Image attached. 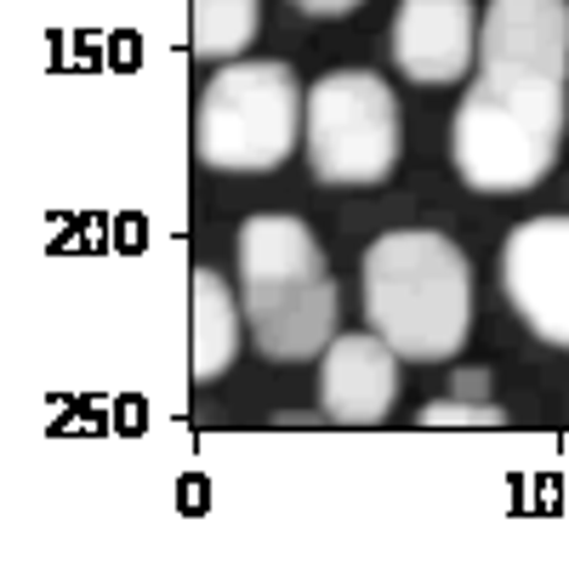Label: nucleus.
<instances>
[{
	"label": "nucleus",
	"instance_id": "obj_1",
	"mask_svg": "<svg viewBox=\"0 0 569 563\" xmlns=\"http://www.w3.org/2000/svg\"><path fill=\"white\" fill-rule=\"evenodd\" d=\"M365 324L410 364H445L472 331V262L433 228L382 233L365 262Z\"/></svg>",
	"mask_w": 569,
	"mask_h": 563
},
{
	"label": "nucleus",
	"instance_id": "obj_2",
	"mask_svg": "<svg viewBox=\"0 0 569 563\" xmlns=\"http://www.w3.org/2000/svg\"><path fill=\"white\" fill-rule=\"evenodd\" d=\"M240 285H246V324L262 359L308 364L337 342L342 291L302 217H284V211L246 217Z\"/></svg>",
	"mask_w": 569,
	"mask_h": 563
},
{
	"label": "nucleus",
	"instance_id": "obj_3",
	"mask_svg": "<svg viewBox=\"0 0 569 563\" xmlns=\"http://www.w3.org/2000/svg\"><path fill=\"white\" fill-rule=\"evenodd\" d=\"M563 120H569L563 80L479 74L456 103L450 160L461 182L479 188V194H525L558 165Z\"/></svg>",
	"mask_w": 569,
	"mask_h": 563
},
{
	"label": "nucleus",
	"instance_id": "obj_4",
	"mask_svg": "<svg viewBox=\"0 0 569 563\" xmlns=\"http://www.w3.org/2000/svg\"><path fill=\"white\" fill-rule=\"evenodd\" d=\"M308 91L291 63H222L200 98L194 154L211 171H273L302 143Z\"/></svg>",
	"mask_w": 569,
	"mask_h": 563
},
{
	"label": "nucleus",
	"instance_id": "obj_5",
	"mask_svg": "<svg viewBox=\"0 0 569 563\" xmlns=\"http://www.w3.org/2000/svg\"><path fill=\"white\" fill-rule=\"evenodd\" d=\"M405 149L399 98L370 69H330L308 86L302 154L325 188H370L388 182Z\"/></svg>",
	"mask_w": 569,
	"mask_h": 563
},
{
	"label": "nucleus",
	"instance_id": "obj_6",
	"mask_svg": "<svg viewBox=\"0 0 569 563\" xmlns=\"http://www.w3.org/2000/svg\"><path fill=\"white\" fill-rule=\"evenodd\" d=\"M501 291L547 348H569V217H530L507 233Z\"/></svg>",
	"mask_w": 569,
	"mask_h": 563
},
{
	"label": "nucleus",
	"instance_id": "obj_7",
	"mask_svg": "<svg viewBox=\"0 0 569 563\" xmlns=\"http://www.w3.org/2000/svg\"><path fill=\"white\" fill-rule=\"evenodd\" d=\"M479 74L569 86V0H490L479 18Z\"/></svg>",
	"mask_w": 569,
	"mask_h": 563
},
{
	"label": "nucleus",
	"instance_id": "obj_8",
	"mask_svg": "<svg viewBox=\"0 0 569 563\" xmlns=\"http://www.w3.org/2000/svg\"><path fill=\"white\" fill-rule=\"evenodd\" d=\"M393 63L416 86H456L479 58L472 0H405L393 12Z\"/></svg>",
	"mask_w": 569,
	"mask_h": 563
},
{
	"label": "nucleus",
	"instance_id": "obj_9",
	"mask_svg": "<svg viewBox=\"0 0 569 563\" xmlns=\"http://www.w3.org/2000/svg\"><path fill=\"white\" fill-rule=\"evenodd\" d=\"M399 399V353L376 331H348L319 353V410L337 428H376Z\"/></svg>",
	"mask_w": 569,
	"mask_h": 563
},
{
	"label": "nucleus",
	"instance_id": "obj_10",
	"mask_svg": "<svg viewBox=\"0 0 569 563\" xmlns=\"http://www.w3.org/2000/svg\"><path fill=\"white\" fill-rule=\"evenodd\" d=\"M194 382H217L240 353V302L217 268H194Z\"/></svg>",
	"mask_w": 569,
	"mask_h": 563
},
{
	"label": "nucleus",
	"instance_id": "obj_11",
	"mask_svg": "<svg viewBox=\"0 0 569 563\" xmlns=\"http://www.w3.org/2000/svg\"><path fill=\"white\" fill-rule=\"evenodd\" d=\"M194 52L200 58H233L246 52L262 29V0H194Z\"/></svg>",
	"mask_w": 569,
	"mask_h": 563
},
{
	"label": "nucleus",
	"instance_id": "obj_12",
	"mask_svg": "<svg viewBox=\"0 0 569 563\" xmlns=\"http://www.w3.org/2000/svg\"><path fill=\"white\" fill-rule=\"evenodd\" d=\"M421 428H507V410L490 404V399H433V404H421Z\"/></svg>",
	"mask_w": 569,
	"mask_h": 563
},
{
	"label": "nucleus",
	"instance_id": "obj_13",
	"mask_svg": "<svg viewBox=\"0 0 569 563\" xmlns=\"http://www.w3.org/2000/svg\"><path fill=\"white\" fill-rule=\"evenodd\" d=\"M456 399H485L490 393V370H456Z\"/></svg>",
	"mask_w": 569,
	"mask_h": 563
},
{
	"label": "nucleus",
	"instance_id": "obj_14",
	"mask_svg": "<svg viewBox=\"0 0 569 563\" xmlns=\"http://www.w3.org/2000/svg\"><path fill=\"white\" fill-rule=\"evenodd\" d=\"M291 7H302L308 18H348L359 0H291Z\"/></svg>",
	"mask_w": 569,
	"mask_h": 563
}]
</instances>
